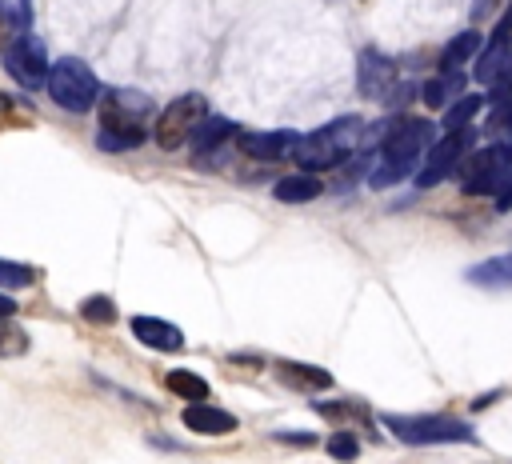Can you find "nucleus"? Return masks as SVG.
I'll return each mask as SVG.
<instances>
[{
    "instance_id": "4468645a",
    "label": "nucleus",
    "mask_w": 512,
    "mask_h": 464,
    "mask_svg": "<svg viewBox=\"0 0 512 464\" xmlns=\"http://www.w3.org/2000/svg\"><path fill=\"white\" fill-rule=\"evenodd\" d=\"M184 424L200 436H228L236 428V416L224 412V408H212V404H188L184 408Z\"/></svg>"
},
{
    "instance_id": "9d476101",
    "label": "nucleus",
    "mask_w": 512,
    "mask_h": 464,
    "mask_svg": "<svg viewBox=\"0 0 512 464\" xmlns=\"http://www.w3.org/2000/svg\"><path fill=\"white\" fill-rule=\"evenodd\" d=\"M396 64L384 56V52H376V48H364L360 52V96H368V100H396Z\"/></svg>"
},
{
    "instance_id": "7c9ffc66",
    "label": "nucleus",
    "mask_w": 512,
    "mask_h": 464,
    "mask_svg": "<svg viewBox=\"0 0 512 464\" xmlns=\"http://www.w3.org/2000/svg\"><path fill=\"white\" fill-rule=\"evenodd\" d=\"M512 208V180H508V188L496 196V212H508Z\"/></svg>"
},
{
    "instance_id": "7ed1b4c3",
    "label": "nucleus",
    "mask_w": 512,
    "mask_h": 464,
    "mask_svg": "<svg viewBox=\"0 0 512 464\" xmlns=\"http://www.w3.org/2000/svg\"><path fill=\"white\" fill-rule=\"evenodd\" d=\"M48 96L68 108V112H88L100 96V84H96V72L80 60V56H60L52 68H48Z\"/></svg>"
},
{
    "instance_id": "ddd939ff",
    "label": "nucleus",
    "mask_w": 512,
    "mask_h": 464,
    "mask_svg": "<svg viewBox=\"0 0 512 464\" xmlns=\"http://www.w3.org/2000/svg\"><path fill=\"white\" fill-rule=\"evenodd\" d=\"M236 144L252 160H276L296 148V132H240Z\"/></svg>"
},
{
    "instance_id": "393cba45",
    "label": "nucleus",
    "mask_w": 512,
    "mask_h": 464,
    "mask_svg": "<svg viewBox=\"0 0 512 464\" xmlns=\"http://www.w3.org/2000/svg\"><path fill=\"white\" fill-rule=\"evenodd\" d=\"M328 456H336L340 464H352L360 456V440L352 432H332L328 436Z\"/></svg>"
},
{
    "instance_id": "a878e982",
    "label": "nucleus",
    "mask_w": 512,
    "mask_h": 464,
    "mask_svg": "<svg viewBox=\"0 0 512 464\" xmlns=\"http://www.w3.org/2000/svg\"><path fill=\"white\" fill-rule=\"evenodd\" d=\"M456 88V72H440L436 80L424 84V104H444V96Z\"/></svg>"
},
{
    "instance_id": "1a4fd4ad",
    "label": "nucleus",
    "mask_w": 512,
    "mask_h": 464,
    "mask_svg": "<svg viewBox=\"0 0 512 464\" xmlns=\"http://www.w3.org/2000/svg\"><path fill=\"white\" fill-rule=\"evenodd\" d=\"M468 144H472V132H468V128H456V132L440 136V140L428 148V156H424V168H420L416 184H420V188H432V184H440L444 176H452V168L464 160Z\"/></svg>"
},
{
    "instance_id": "2f4dec72",
    "label": "nucleus",
    "mask_w": 512,
    "mask_h": 464,
    "mask_svg": "<svg viewBox=\"0 0 512 464\" xmlns=\"http://www.w3.org/2000/svg\"><path fill=\"white\" fill-rule=\"evenodd\" d=\"M12 312H16V300H12V296H0V320L12 316Z\"/></svg>"
},
{
    "instance_id": "0eeeda50",
    "label": "nucleus",
    "mask_w": 512,
    "mask_h": 464,
    "mask_svg": "<svg viewBox=\"0 0 512 464\" xmlns=\"http://www.w3.org/2000/svg\"><path fill=\"white\" fill-rule=\"evenodd\" d=\"M152 100L136 88H108L100 96V124L108 132H148Z\"/></svg>"
},
{
    "instance_id": "20e7f679",
    "label": "nucleus",
    "mask_w": 512,
    "mask_h": 464,
    "mask_svg": "<svg viewBox=\"0 0 512 464\" xmlns=\"http://www.w3.org/2000/svg\"><path fill=\"white\" fill-rule=\"evenodd\" d=\"M512 180V144H488L468 156L460 172V188L468 196H500Z\"/></svg>"
},
{
    "instance_id": "dca6fc26",
    "label": "nucleus",
    "mask_w": 512,
    "mask_h": 464,
    "mask_svg": "<svg viewBox=\"0 0 512 464\" xmlns=\"http://www.w3.org/2000/svg\"><path fill=\"white\" fill-rule=\"evenodd\" d=\"M468 284H480V288H512V252L492 256V260L468 268Z\"/></svg>"
},
{
    "instance_id": "c756f323",
    "label": "nucleus",
    "mask_w": 512,
    "mask_h": 464,
    "mask_svg": "<svg viewBox=\"0 0 512 464\" xmlns=\"http://www.w3.org/2000/svg\"><path fill=\"white\" fill-rule=\"evenodd\" d=\"M8 20H12V24L24 32V28H28V20H32V4H28V0H20V4L12 8V16H8Z\"/></svg>"
},
{
    "instance_id": "f8f14e48",
    "label": "nucleus",
    "mask_w": 512,
    "mask_h": 464,
    "mask_svg": "<svg viewBox=\"0 0 512 464\" xmlns=\"http://www.w3.org/2000/svg\"><path fill=\"white\" fill-rule=\"evenodd\" d=\"M132 336H136L140 344L156 348V352H180V348H184V332H180L176 324L160 320V316H136V320H132Z\"/></svg>"
},
{
    "instance_id": "39448f33",
    "label": "nucleus",
    "mask_w": 512,
    "mask_h": 464,
    "mask_svg": "<svg viewBox=\"0 0 512 464\" xmlns=\"http://www.w3.org/2000/svg\"><path fill=\"white\" fill-rule=\"evenodd\" d=\"M388 432L404 444H456V440H472V428L456 416H384Z\"/></svg>"
},
{
    "instance_id": "5701e85b",
    "label": "nucleus",
    "mask_w": 512,
    "mask_h": 464,
    "mask_svg": "<svg viewBox=\"0 0 512 464\" xmlns=\"http://www.w3.org/2000/svg\"><path fill=\"white\" fill-rule=\"evenodd\" d=\"M144 140H148V132H108V128H100V136H96V144L104 152H128V148H140Z\"/></svg>"
},
{
    "instance_id": "cd10ccee",
    "label": "nucleus",
    "mask_w": 512,
    "mask_h": 464,
    "mask_svg": "<svg viewBox=\"0 0 512 464\" xmlns=\"http://www.w3.org/2000/svg\"><path fill=\"white\" fill-rule=\"evenodd\" d=\"M28 348V336L20 332V328H0V356H16V352H24Z\"/></svg>"
},
{
    "instance_id": "c85d7f7f",
    "label": "nucleus",
    "mask_w": 512,
    "mask_h": 464,
    "mask_svg": "<svg viewBox=\"0 0 512 464\" xmlns=\"http://www.w3.org/2000/svg\"><path fill=\"white\" fill-rule=\"evenodd\" d=\"M316 412H320V416H332V420H348V416H356L360 408H352V404H332V400H320V404H316Z\"/></svg>"
},
{
    "instance_id": "a211bd4d",
    "label": "nucleus",
    "mask_w": 512,
    "mask_h": 464,
    "mask_svg": "<svg viewBox=\"0 0 512 464\" xmlns=\"http://www.w3.org/2000/svg\"><path fill=\"white\" fill-rule=\"evenodd\" d=\"M476 52H480V32H460V36H452L448 48L440 52V72H460Z\"/></svg>"
},
{
    "instance_id": "2eb2a0df",
    "label": "nucleus",
    "mask_w": 512,
    "mask_h": 464,
    "mask_svg": "<svg viewBox=\"0 0 512 464\" xmlns=\"http://www.w3.org/2000/svg\"><path fill=\"white\" fill-rule=\"evenodd\" d=\"M320 192H324V184H320L312 172L280 176V180H276V188H272V196H276L280 204H308V200H316Z\"/></svg>"
},
{
    "instance_id": "f3484780",
    "label": "nucleus",
    "mask_w": 512,
    "mask_h": 464,
    "mask_svg": "<svg viewBox=\"0 0 512 464\" xmlns=\"http://www.w3.org/2000/svg\"><path fill=\"white\" fill-rule=\"evenodd\" d=\"M280 380L292 384V388H332V372L324 368H312V364H296V360H280L276 364Z\"/></svg>"
},
{
    "instance_id": "72a5a7b5",
    "label": "nucleus",
    "mask_w": 512,
    "mask_h": 464,
    "mask_svg": "<svg viewBox=\"0 0 512 464\" xmlns=\"http://www.w3.org/2000/svg\"><path fill=\"white\" fill-rule=\"evenodd\" d=\"M8 108H12V100H8L4 92H0V112H8Z\"/></svg>"
},
{
    "instance_id": "4be33fe9",
    "label": "nucleus",
    "mask_w": 512,
    "mask_h": 464,
    "mask_svg": "<svg viewBox=\"0 0 512 464\" xmlns=\"http://www.w3.org/2000/svg\"><path fill=\"white\" fill-rule=\"evenodd\" d=\"M36 268L32 264H20V260H0V288H28L36 284Z\"/></svg>"
},
{
    "instance_id": "bb28decb",
    "label": "nucleus",
    "mask_w": 512,
    "mask_h": 464,
    "mask_svg": "<svg viewBox=\"0 0 512 464\" xmlns=\"http://www.w3.org/2000/svg\"><path fill=\"white\" fill-rule=\"evenodd\" d=\"M488 124H492V132H512V92H504V96L496 100Z\"/></svg>"
},
{
    "instance_id": "f257e3e1",
    "label": "nucleus",
    "mask_w": 512,
    "mask_h": 464,
    "mask_svg": "<svg viewBox=\"0 0 512 464\" xmlns=\"http://www.w3.org/2000/svg\"><path fill=\"white\" fill-rule=\"evenodd\" d=\"M432 136H436V128H432V120H424V116H404L400 124H392L388 136H384L380 168L368 176V184H372V188H388V184L404 180V176L412 172L416 156L436 144Z\"/></svg>"
},
{
    "instance_id": "f03ea898",
    "label": "nucleus",
    "mask_w": 512,
    "mask_h": 464,
    "mask_svg": "<svg viewBox=\"0 0 512 464\" xmlns=\"http://www.w3.org/2000/svg\"><path fill=\"white\" fill-rule=\"evenodd\" d=\"M364 136V120L360 116H340L308 136L296 140V164L300 168H312V172H324V168H336L340 160H348V152L360 144Z\"/></svg>"
},
{
    "instance_id": "6e6552de",
    "label": "nucleus",
    "mask_w": 512,
    "mask_h": 464,
    "mask_svg": "<svg viewBox=\"0 0 512 464\" xmlns=\"http://www.w3.org/2000/svg\"><path fill=\"white\" fill-rule=\"evenodd\" d=\"M4 68H8L24 88H44V84H48V52H44V40H36L32 32H20V36L4 48Z\"/></svg>"
},
{
    "instance_id": "423d86ee",
    "label": "nucleus",
    "mask_w": 512,
    "mask_h": 464,
    "mask_svg": "<svg viewBox=\"0 0 512 464\" xmlns=\"http://www.w3.org/2000/svg\"><path fill=\"white\" fill-rule=\"evenodd\" d=\"M208 120V100L200 92H188L180 100H172L160 116H156V144L160 148H180L184 140H192V132Z\"/></svg>"
},
{
    "instance_id": "473e14b6",
    "label": "nucleus",
    "mask_w": 512,
    "mask_h": 464,
    "mask_svg": "<svg viewBox=\"0 0 512 464\" xmlns=\"http://www.w3.org/2000/svg\"><path fill=\"white\" fill-rule=\"evenodd\" d=\"M8 24H12V20H8L4 12H0V48H4V36H8Z\"/></svg>"
},
{
    "instance_id": "6ab92c4d",
    "label": "nucleus",
    "mask_w": 512,
    "mask_h": 464,
    "mask_svg": "<svg viewBox=\"0 0 512 464\" xmlns=\"http://www.w3.org/2000/svg\"><path fill=\"white\" fill-rule=\"evenodd\" d=\"M168 392H176V396L188 400V404H204L212 388H208L204 376H196V372H188V368H172V372H168Z\"/></svg>"
},
{
    "instance_id": "aec40b11",
    "label": "nucleus",
    "mask_w": 512,
    "mask_h": 464,
    "mask_svg": "<svg viewBox=\"0 0 512 464\" xmlns=\"http://www.w3.org/2000/svg\"><path fill=\"white\" fill-rule=\"evenodd\" d=\"M228 136H236V124L224 120V116H208V120L192 132V144H196V152H208V148H220Z\"/></svg>"
},
{
    "instance_id": "412c9836",
    "label": "nucleus",
    "mask_w": 512,
    "mask_h": 464,
    "mask_svg": "<svg viewBox=\"0 0 512 464\" xmlns=\"http://www.w3.org/2000/svg\"><path fill=\"white\" fill-rule=\"evenodd\" d=\"M480 104H484V100H480V96H472V92H468V96H460V100H452V108L444 112V128H448V132L468 128V124H472V116L480 112Z\"/></svg>"
},
{
    "instance_id": "9b49d317",
    "label": "nucleus",
    "mask_w": 512,
    "mask_h": 464,
    "mask_svg": "<svg viewBox=\"0 0 512 464\" xmlns=\"http://www.w3.org/2000/svg\"><path fill=\"white\" fill-rule=\"evenodd\" d=\"M472 76H476L480 84H488V88H508V84H512V36H500V32H496V40L480 52Z\"/></svg>"
},
{
    "instance_id": "b1692460",
    "label": "nucleus",
    "mask_w": 512,
    "mask_h": 464,
    "mask_svg": "<svg viewBox=\"0 0 512 464\" xmlns=\"http://www.w3.org/2000/svg\"><path fill=\"white\" fill-rule=\"evenodd\" d=\"M80 316H84L88 324H112V320H116V304H112V296H88V300L80 304Z\"/></svg>"
}]
</instances>
